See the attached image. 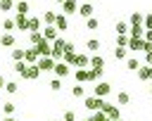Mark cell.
Here are the masks:
<instances>
[{"instance_id": "29", "label": "cell", "mask_w": 152, "mask_h": 121, "mask_svg": "<svg viewBox=\"0 0 152 121\" xmlns=\"http://www.w3.org/2000/svg\"><path fill=\"white\" fill-rule=\"evenodd\" d=\"M97 26H100V19H97V17L86 19V28H88V31H97Z\"/></svg>"}, {"instance_id": "12", "label": "cell", "mask_w": 152, "mask_h": 121, "mask_svg": "<svg viewBox=\"0 0 152 121\" xmlns=\"http://www.w3.org/2000/svg\"><path fill=\"white\" fill-rule=\"evenodd\" d=\"M74 78H76V83H90V69H76Z\"/></svg>"}, {"instance_id": "7", "label": "cell", "mask_w": 152, "mask_h": 121, "mask_svg": "<svg viewBox=\"0 0 152 121\" xmlns=\"http://www.w3.org/2000/svg\"><path fill=\"white\" fill-rule=\"evenodd\" d=\"M52 71H55V76H57V78H64V76H69V74H71V66H66L64 62H55Z\"/></svg>"}, {"instance_id": "3", "label": "cell", "mask_w": 152, "mask_h": 121, "mask_svg": "<svg viewBox=\"0 0 152 121\" xmlns=\"http://www.w3.org/2000/svg\"><path fill=\"white\" fill-rule=\"evenodd\" d=\"M102 114H107L112 121L121 119V116H119V114H121V112H119V107H116V104H112V102H104V107H102Z\"/></svg>"}, {"instance_id": "47", "label": "cell", "mask_w": 152, "mask_h": 121, "mask_svg": "<svg viewBox=\"0 0 152 121\" xmlns=\"http://www.w3.org/2000/svg\"><path fill=\"white\" fill-rule=\"evenodd\" d=\"M5 83H7V81H5V76H2V74H0V90H2V88H5Z\"/></svg>"}, {"instance_id": "10", "label": "cell", "mask_w": 152, "mask_h": 121, "mask_svg": "<svg viewBox=\"0 0 152 121\" xmlns=\"http://www.w3.org/2000/svg\"><path fill=\"white\" fill-rule=\"evenodd\" d=\"M33 50L38 52V57H50V50H52V47H50V43H48V40L43 38V40H40L38 45H33Z\"/></svg>"}, {"instance_id": "4", "label": "cell", "mask_w": 152, "mask_h": 121, "mask_svg": "<svg viewBox=\"0 0 152 121\" xmlns=\"http://www.w3.org/2000/svg\"><path fill=\"white\" fill-rule=\"evenodd\" d=\"M76 12H78V2H76V0H64V2H62V12H59V14L69 17V14H76Z\"/></svg>"}, {"instance_id": "16", "label": "cell", "mask_w": 152, "mask_h": 121, "mask_svg": "<svg viewBox=\"0 0 152 121\" xmlns=\"http://www.w3.org/2000/svg\"><path fill=\"white\" fill-rule=\"evenodd\" d=\"M135 74H138V78H140V81H152V66H147V64H145V66H140Z\"/></svg>"}, {"instance_id": "32", "label": "cell", "mask_w": 152, "mask_h": 121, "mask_svg": "<svg viewBox=\"0 0 152 121\" xmlns=\"http://www.w3.org/2000/svg\"><path fill=\"white\" fill-rule=\"evenodd\" d=\"M28 40H31V47H33V45H38L43 40V33L40 31H33V33H28Z\"/></svg>"}, {"instance_id": "50", "label": "cell", "mask_w": 152, "mask_h": 121, "mask_svg": "<svg viewBox=\"0 0 152 121\" xmlns=\"http://www.w3.org/2000/svg\"><path fill=\"white\" fill-rule=\"evenodd\" d=\"M150 95H152V85H150Z\"/></svg>"}, {"instance_id": "41", "label": "cell", "mask_w": 152, "mask_h": 121, "mask_svg": "<svg viewBox=\"0 0 152 121\" xmlns=\"http://www.w3.org/2000/svg\"><path fill=\"white\" fill-rule=\"evenodd\" d=\"M50 88H52L55 93H59V90L64 88V85H62V78H52V81H50Z\"/></svg>"}, {"instance_id": "48", "label": "cell", "mask_w": 152, "mask_h": 121, "mask_svg": "<svg viewBox=\"0 0 152 121\" xmlns=\"http://www.w3.org/2000/svg\"><path fill=\"white\" fill-rule=\"evenodd\" d=\"M2 121H17V119H14V116H5Z\"/></svg>"}, {"instance_id": "33", "label": "cell", "mask_w": 152, "mask_h": 121, "mask_svg": "<svg viewBox=\"0 0 152 121\" xmlns=\"http://www.w3.org/2000/svg\"><path fill=\"white\" fill-rule=\"evenodd\" d=\"M2 112H5V116H12V114L17 112V104H14V102H5V104H2Z\"/></svg>"}, {"instance_id": "31", "label": "cell", "mask_w": 152, "mask_h": 121, "mask_svg": "<svg viewBox=\"0 0 152 121\" xmlns=\"http://www.w3.org/2000/svg\"><path fill=\"white\" fill-rule=\"evenodd\" d=\"M128 26H135V24H142V12H133L131 17H128Z\"/></svg>"}, {"instance_id": "6", "label": "cell", "mask_w": 152, "mask_h": 121, "mask_svg": "<svg viewBox=\"0 0 152 121\" xmlns=\"http://www.w3.org/2000/svg\"><path fill=\"white\" fill-rule=\"evenodd\" d=\"M36 66L40 69V74H43V71H52V66H55V59H52V57H38Z\"/></svg>"}, {"instance_id": "42", "label": "cell", "mask_w": 152, "mask_h": 121, "mask_svg": "<svg viewBox=\"0 0 152 121\" xmlns=\"http://www.w3.org/2000/svg\"><path fill=\"white\" fill-rule=\"evenodd\" d=\"M62 121H76V112L74 109H66L64 116H62Z\"/></svg>"}, {"instance_id": "46", "label": "cell", "mask_w": 152, "mask_h": 121, "mask_svg": "<svg viewBox=\"0 0 152 121\" xmlns=\"http://www.w3.org/2000/svg\"><path fill=\"white\" fill-rule=\"evenodd\" d=\"M145 64H147V66H152V50H150V52H145Z\"/></svg>"}, {"instance_id": "20", "label": "cell", "mask_w": 152, "mask_h": 121, "mask_svg": "<svg viewBox=\"0 0 152 121\" xmlns=\"http://www.w3.org/2000/svg\"><path fill=\"white\" fill-rule=\"evenodd\" d=\"M128 21H116L114 24V31H116V36H128Z\"/></svg>"}, {"instance_id": "38", "label": "cell", "mask_w": 152, "mask_h": 121, "mask_svg": "<svg viewBox=\"0 0 152 121\" xmlns=\"http://www.w3.org/2000/svg\"><path fill=\"white\" fill-rule=\"evenodd\" d=\"M142 28H145V31H152V12L142 17Z\"/></svg>"}, {"instance_id": "14", "label": "cell", "mask_w": 152, "mask_h": 121, "mask_svg": "<svg viewBox=\"0 0 152 121\" xmlns=\"http://www.w3.org/2000/svg\"><path fill=\"white\" fill-rule=\"evenodd\" d=\"M74 64H76L78 69H88V64H90V57H88V55H83V52H81V55L76 52V57H74Z\"/></svg>"}, {"instance_id": "25", "label": "cell", "mask_w": 152, "mask_h": 121, "mask_svg": "<svg viewBox=\"0 0 152 121\" xmlns=\"http://www.w3.org/2000/svg\"><path fill=\"white\" fill-rule=\"evenodd\" d=\"M140 66H142V64H140L135 57H126V69H128V71H138Z\"/></svg>"}, {"instance_id": "39", "label": "cell", "mask_w": 152, "mask_h": 121, "mask_svg": "<svg viewBox=\"0 0 152 121\" xmlns=\"http://www.w3.org/2000/svg\"><path fill=\"white\" fill-rule=\"evenodd\" d=\"M90 121H112L107 114H102V112H93V116H90Z\"/></svg>"}, {"instance_id": "24", "label": "cell", "mask_w": 152, "mask_h": 121, "mask_svg": "<svg viewBox=\"0 0 152 121\" xmlns=\"http://www.w3.org/2000/svg\"><path fill=\"white\" fill-rule=\"evenodd\" d=\"M90 69H104V59L100 57V55H95V57H90V64H88Z\"/></svg>"}, {"instance_id": "35", "label": "cell", "mask_w": 152, "mask_h": 121, "mask_svg": "<svg viewBox=\"0 0 152 121\" xmlns=\"http://www.w3.org/2000/svg\"><path fill=\"white\" fill-rule=\"evenodd\" d=\"M24 59V50L21 47H12V62H21Z\"/></svg>"}, {"instance_id": "26", "label": "cell", "mask_w": 152, "mask_h": 121, "mask_svg": "<svg viewBox=\"0 0 152 121\" xmlns=\"http://www.w3.org/2000/svg\"><path fill=\"white\" fill-rule=\"evenodd\" d=\"M26 66H28V64L21 59V62H14V66H12V69H14V74H19V76L24 78V74H26Z\"/></svg>"}, {"instance_id": "13", "label": "cell", "mask_w": 152, "mask_h": 121, "mask_svg": "<svg viewBox=\"0 0 152 121\" xmlns=\"http://www.w3.org/2000/svg\"><path fill=\"white\" fill-rule=\"evenodd\" d=\"M24 78H26V81H36V78H40V69H38L36 64H28V66H26Z\"/></svg>"}, {"instance_id": "49", "label": "cell", "mask_w": 152, "mask_h": 121, "mask_svg": "<svg viewBox=\"0 0 152 121\" xmlns=\"http://www.w3.org/2000/svg\"><path fill=\"white\" fill-rule=\"evenodd\" d=\"M55 2H59V5H62V2H64V0H55Z\"/></svg>"}, {"instance_id": "21", "label": "cell", "mask_w": 152, "mask_h": 121, "mask_svg": "<svg viewBox=\"0 0 152 121\" xmlns=\"http://www.w3.org/2000/svg\"><path fill=\"white\" fill-rule=\"evenodd\" d=\"M142 33H145L142 24H135V26H131V28H128V36H131V38H142Z\"/></svg>"}, {"instance_id": "1", "label": "cell", "mask_w": 152, "mask_h": 121, "mask_svg": "<svg viewBox=\"0 0 152 121\" xmlns=\"http://www.w3.org/2000/svg\"><path fill=\"white\" fill-rule=\"evenodd\" d=\"M83 104H86V109H88V112H102V107H104V100H102V97H95V95H90V97H86V100H83Z\"/></svg>"}, {"instance_id": "51", "label": "cell", "mask_w": 152, "mask_h": 121, "mask_svg": "<svg viewBox=\"0 0 152 121\" xmlns=\"http://www.w3.org/2000/svg\"><path fill=\"white\" fill-rule=\"evenodd\" d=\"M52 121H62V119H52Z\"/></svg>"}, {"instance_id": "22", "label": "cell", "mask_w": 152, "mask_h": 121, "mask_svg": "<svg viewBox=\"0 0 152 121\" xmlns=\"http://www.w3.org/2000/svg\"><path fill=\"white\" fill-rule=\"evenodd\" d=\"M28 2L26 0H19V2H14V9H17V14H28Z\"/></svg>"}, {"instance_id": "19", "label": "cell", "mask_w": 152, "mask_h": 121, "mask_svg": "<svg viewBox=\"0 0 152 121\" xmlns=\"http://www.w3.org/2000/svg\"><path fill=\"white\" fill-rule=\"evenodd\" d=\"M55 19H57V12H52V9H45V12H43L45 26H55Z\"/></svg>"}, {"instance_id": "18", "label": "cell", "mask_w": 152, "mask_h": 121, "mask_svg": "<svg viewBox=\"0 0 152 121\" xmlns=\"http://www.w3.org/2000/svg\"><path fill=\"white\" fill-rule=\"evenodd\" d=\"M24 62H26V64H36V62H38V52H36L33 47L24 50Z\"/></svg>"}, {"instance_id": "28", "label": "cell", "mask_w": 152, "mask_h": 121, "mask_svg": "<svg viewBox=\"0 0 152 121\" xmlns=\"http://www.w3.org/2000/svg\"><path fill=\"white\" fill-rule=\"evenodd\" d=\"M40 28V17H31L28 19V33H33V31H38Z\"/></svg>"}, {"instance_id": "52", "label": "cell", "mask_w": 152, "mask_h": 121, "mask_svg": "<svg viewBox=\"0 0 152 121\" xmlns=\"http://www.w3.org/2000/svg\"><path fill=\"white\" fill-rule=\"evenodd\" d=\"M116 121H124V119H116Z\"/></svg>"}, {"instance_id": "15", "label": "cell", "mask_w": 152, "mask_h": 121, "mask_svg": "<svg viewBox=\"0 0 152 121\" xmlns=\"http://www.w3.org/2000/svg\"><path fill=\"white\" fill-rule=\"evenodd\" d=\"M55 28L57 31H66L69 28V19L64 14H59V12H57V19H55Z\"/></svg>"}, {"instance_id": "11", "label": "cell", "mask_w": 152, "mask_h": 121, "mask_svg": "<svg viewBox=\"0 0 152 121\" xmlns=\"http://www.w3.org/2000/svg\"><path fill=\"white\" fill-rule=\"evenodd\" d=\"M40 33H43V38H45L48 43H52V40H57V38H59V31H57L55 26H45Z\"/></svg>"}, {"instance_id": "9", "label": "cell", "mask_w": 152, "mask_h": 121, "mask_svg": "<svg viewBox=\"0 0 152 121\" xmlns=\"http://www.w3.org/2000/svg\"><path fill=\"white\" fill-rule=\"evenodd\" d=\"M14 28H19V31H28V17L14 12Z\"/></svg>"}, {"instance_id": "53", "label": "cell", "mask_w": 152, "mask_h": 121, "mask_svg": "<svg viewBox=\"0 0 152 121\" xmlns=\"http://www.w3.org/2000/svg\"><path fill=\"white\" fill-rule=\"evenodd\" d=\"M86 121H90V119H86Z\"/></svg>"}, {"instance_id": "40", "label": "cell", "mask_w": 152, "mask_h": 121, "mask_svg": "<svg viewBox=\"0 0 152 121\" xmlns=\"http://www.w3.org/2000/svg\"><path fill=\"white\" fill-rule=\"evenodd\" d=\"M2 28H5V33H12L14 31V19H5L2 21Z\"/></svg>"}, {"instance_id": "5", "label": "cell", "mask_w": 152, "mask_h": 121, "mask_svg": "<svg viewBox=\"0 0 152 121\" xmlns=\"http://www.w3.org/2000/svg\"><path fill=\"white\" fill-rule=\"evenodd\" d=\"M126 50H133V52H145V40H142V38H128Z\"/></svg>"}, {"instance_id": "36", "label": "cell", "mask_w": 152, "mask_h": 121, "mask_svg": "<svg viewBox=\"0 0 152 121\" xmlns=\"http://www.w3.org/2000/svg\"><path fill=\"white\" fill-rule=\"evenodd\" d=\"M2 90H5V93H10V95H14V93H17V90H19V85H17V83H14V81H7V83H5V88H2Z\"/></svg>"}, {"instance_id": "34", "label": "cell", "mask_w": 152, "mask_h": 121, "mask_svg": "<svg viewBox=\"0 0 152 121\" xmlns=\"http://www.w3.org/2000/svg\"><path fill=\"white\" fill-rule=\"evenodd\" d=\"M14 9V0H0V12H12Z\"/></svg>"}, {"instance_id": "8", "label": "cell", "mask_w": 152, "mask_h": 121, "mask_svg": "<svg viewBox=\"0 0 152 121\" xmlns=\"http://www.w3.org/2000/svg\"><path fill=\"white\" fill-rule=\"evenodd\" d=\"M78 17H83V19H90L93 14H95V7L90 5V2H83V5H78V12H76Z\"/></svg>"}, {"instance_id": "44", "label": "cell", "mask_w": 152, "mask_h": 121, "mask_svg": "<svg viewBox=\"0 0 152 121\" xmlns=\"http://www.w3.org/2000/svg\"><path fill=\"white\" fill-rule=\"evenodd\" d=\"M64 52H74V55H76V45H74V43H66V45H64Z\"/></svg>"}, {"instance_id": "30", "label": "cell", "mask_w": 152, "mask_h": 121, "mask_svg": "<svg viewBox=\"0 0 152 121\" xmlns=\"http://www.w3.org/2000/svg\"><path fill=\"white\" fill-rule=\"evenodd\" d=\"M71 95H74V97H78V100H81V97H86V88H83V85H81V83H76V85H74V88H71Z\"/></svg>"}, {"instance_id": "45", "label": "cell", "mask_w": 152, "mask_h": 121, "mask_svg": "<svg viewBox=\"0 0 152 121\" xmlns=\"http://www.w3.org/2000/svg\"><path fill=\"white\" fill-rule=\"evenodd\" d=\"M142 40H145V43H152V31H145V33H142Z\"/></svg>"}, {"instance_id": "54", "label": "cell", "mask_w": 152, "mask_h": 121, "mask_svg": "<svg viewBox=\"0 0 152 121\" xmlns=\"http://www.w3.org/2000/svg\"><path fill=\"white\" fill-rule=\"evenodd\" d=\"M17 2H19V0H17Z\"/></svg>"}, {"instance_id": "23", "label": "cell", "mask_w": 152, "mask_h": 121, "mask_svg": "<svg viewBox=\"0 0 152 121\" xmlns=\"http://www.w3.org/2000/svg\"><path fill=\"white\" fill-rule=\"evenodd\" d=\"M100 45H102V43H100L97 38H88V40H86V50H90V52H97Z\"/></svg>"}, {"instance_id": "27", "label": "cell", "mask_w": 152, "mask_h": 121, "mask_svg": "<svg viewBox=\"0 0 152 121\" xmlns=\"http://www.w3.org/2000/svg\"><path fill=\"white\" fill-rule=\"evenodd\" d=\"M128 102H131V95H128L126 90L116 93V104H121V107H124V104H128Z\"/></svg>"}, {"instance_id": "43", "label": "cell", "mask_w": 152, "mask_h": 121, "mask_svg": "<svg viewBox=\"0 0 152 121\" xmlns=\"http://www.w3.org/2000/svg\"><path fill=\"white\" fill-rule=\"evenodd\" d=\"M128 45V36H116V47H126Z\"/></svg>"}, {"instance_id": "17", "label": "cell", "mask_w": 152, "mask_h": 121, "mask_svg": "<svg viewBox=\"0 0 152 121\" xmlns=\"http://www.w3.org/2000/svg\"><path fill=\"white\" fill-rule=\"evenodd\" d=\"M14 43H17L14 33H2V36H0V45H5V47H14Z\"/></svg>"}, {"instance_id": "2", "label": "cell", "mask_w": 152, "mask_h": 121, "mask_svg": "<svg viewBox=\"0 0 152 121\" xmlns=\"http://www.w3.org/2000/svg\"><path fill=\"white\" fill-rule=\"evenodd\" d=\"M109 93H112V85H109L107 81H100V83L93 88V95H95V97H102V100H104Z\"/></svg>"}, {"instance_id": "37", "label": "cell", "mask_w": 152, "mask_h": 121, "mask_svg": "<svg viewBox=\"0 0 152 121\" xmlns=\"http://www.w3.org/2000/svg\"><path fill=\"white\" fill-rule=\"evenodd\" d=\"M114 57H116V59H126V57H128V50H126V47H114Z\"/></svg>"}]
</instances>
